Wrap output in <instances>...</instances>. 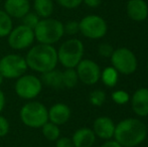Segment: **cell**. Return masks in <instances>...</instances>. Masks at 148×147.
<instances>
[{"label":"cell","mask_w":148,"mask_h":147,"mask_svg":"<svg viewBox=\"0 0 148 147\" xmlns=\"http://www.w3.org/2000/svg\"><path fill=\"white\" fill-rule=\"evenodd\" d=\"M78 74L75 69H66L62 72V86L66 88H74L78 84Z\"/></svg>","instance_id":"obj_22"},{"label":"cell","mask_w":148,"mask_h":147,"mask_svg":"<svg viewBox=\"0 0 148 147\" xmlns=\"http://www.w3.org/2000/svg\"><path fill=\"white\" fill-rule=\"evenodd\" d=\"M3 82H4V78H3V76H2V75L0 74V86H1V85L3 84Z\"/></svg>","instance_id":"obj_35"},{"label":"cell","mask_w":148,"mask_h":147,"mask_svg":"<svg viewBox=\"0 0 148 147\" xmlns=\"http://www.w3.org/2000/svg\"><path fill=\"white\" fill-rule=\"evenodd\" d=\"M71 117V109L64 103H56L49 109V121L58 126L64 125Z\"/></svg>","instance_id":"obj_14"},{"label":"cell","mask_w":148,"mask_h":147,"mask_svg":"<svg viewBox=\"0 0 148 147\" xmlns=\"http://www.w3.org/2000/svg\"><path fill=\"white\" fill-rule=\"evenodd\" d=\"M10 130V123L7 118L0 114V137H5Z\"/></svg>","instance_id":"obj_29"},{"label":"cell","mask_w":148,"mask_h":147,"mask_svg":"<svg viewBox=\"0 0 148 147\" xmlns=\"http://www.w3.org/2000/svg\"><path fill=\"white\" fill-rule=\"evenodd\" d=\"M12 28V18L4 10H0V37H7Z\"/></svg>","instance_id":"obj_21"},{"label":"cell","mask_w":148,"mask_h":147,"mask_svg":"<svg viewBox=\"0 0 148 147\" xmlns=\"http://www.w3.org/2000/svg\"><path fill=\"white\" fill-rule=\"evenodd\" d=\"M106 101V94L101 90H96L90 94V102L94 106H102Z\"/></svg>","instance_id":"obj_25"},{"label":"cell","mask_w":148,"mask_h":147,"mask_svg":"<svg viewBox=\"0 0 148 147\" xmlns=\"http://www.w3.org/2000/svg\"><path fill=\"white\" fill-rule=\"evenodd\" d=\"M58 59L66 69H75L83 59L84 44L78 38L64 41L58 49Z\"/></svg>","instance_id":"obj_5"},{"label":"cell","mask_w":148,"mask_h":147,"mask_svg":"<svg viewBox=\"0 0 148 147\" xmlns=\"http://www.w3.org/2000/svg\"><path fill=\"white\" fill-rule=\"evenodd\" d=\"M76 68L79 80L85 85H94L101 78L100 67L91 59H82Z\"/></svg>","instance_id":"obj_11"},{"label":"cell","mask_w":148,"mask_h":147,"mask_svg":"<svg viewBox=\"0 0 148 147\" xmlns=\"http://www.w3.org/2000/svg\"><path fill=\"white\" fill-rule=\"evenodd\" d=\"M25 57L18 53H8L0 59V74L4 79L16 80L27 71Z\"/></svg>","instance_id":"obj_7"},{"label":"cell","mask_w":148,"mask_h":147,"mask_svg":"<svg viewBox=\"0 0 148 147\" xmlns=\"http://www.w3.org/2000/svg\"><path fill=\"white\" fill-rule=\"evenodd\" d=\"M103 83L108 87H114L118 81V72L114 68H106L101 75Z\"/></svg>","instance_id":"obj_23"},{"label":"cell","mask_w":148,"mask_h":147,"mask_svg":"<svg viewBox=\"0 0 148 147\" xmlns=\"http://www.w3.org/2000/svg\"><path fill=\"white\" fill-rule=\"evenodd\" d=\"M79 25H80L81 34L91 39L102 38L107 34L108 29L107 23L104 18L95 14L85 16L79 22Z\"/></svg>","instance_id":"obj_8"},{"label":"cell","mask_w":148,"mask_h":147,"mask_svg":"<svg viewBox=\"0 0 148 147\" xmlns=\"http://www.w3.org/2000/svg\"><path fill=\"white\" fill-rule=\"evenodd\" d=\"M64 32L68 36H75L80 32V25L76 20H70L64 24Z\"/></svg>","instance_id":"obj_26"},{"label":"cell","mask_w":148,"mask_h":147,"mask_svg":"<svg viewBox=\"0 0 148 147\" xmlns=\"http://www.w3.org/2000/svg\"><path fill=\"white\" fill-rule=\"evenodd\" d=\"M94 133L102 139H110L114 136L115 124L109 117H99L94 122Z\"/></svg>","instance_id":"obj_15"},{"label":"cell","mask_w":148,"mask_h":147,"mask_svg":"<svg viewBox=\"0 0 148 147\" xmlns=\"http://www.w3.org/2000/svg\"><path fill=\"white\" fill-rule=\"evenodd\" d=\"M33 32L38 43L53 45L64 36V23L56 18H40Z\"/></svg>","instance_id":"obj_4"},{"label":"cell","mask_w":148,"mask_h":147,"mask_svg":"<svg viewBox=\"0 0 148 147\" xmlns=\"http://www.w3.org/2000/svg\"><path fill=\"white\" fill-rule=\"evenodd\" d=\"M40 80L42 82V85L51 87L53 89H60L64 87L62 86V72L57 69L41 74Z\"/></svg>","instance_id":"obj_18"},{"label":"cell","mask_w":148,"mask_h":147,"mask_svg":"<svg viewBox=\"0 0 148 147\" xmlns=\"http://www.w3.org/2000/svg\"><path fill=\"white\" fill-rule=\"evenodd\" d=\"M19 118L26 127L40 129L49 121V109L41 102L30 100L20 108Z\"/></svg>","instance_id":"obj_3"},{"label":"cell","mask_w":148,"mask_h":147,"mask_svg":"<svg viewBox=\"0 0 148 147\" xmlns=\"http://www.w3.org/2000/svg\"><path fill=\"white\" fill-rule=\"evenodd\" d=\"M101 147H123V146L121 144H119L117 141H107Z\"/></svg>","instance_id":"obj_34"},{"label":"cell","mask_w":148,"mask_h":147,"mask_svg":"<svg viewBox=\"0 0 148 147\" xmlns=\"http://www.w3.org/2000/svg\"><path fill=\"white\" fill-rule=\"evenodd\" d=\"M55 4L53 0H33V11L39 18L51 17L53 13Z\"/></svg>","instance_id":"obj_19"},{"label":"cell","mask_w":148,"mask_h":147,"mask_svg":"<svg viewBox=\"0 0 148 147\" xmlns=\"http://www.w3.org/2000/svg\"><path fill=\"white\" fill-rule=\"evenodd\" d=\"M147 135L146 126L138 119H126L115 127L116 141L123 147H134L140 144Z\"/></svg>","instance_id":"obj_2"},{"label":"cell","mask_w":148,"mask_h":147,"mask_svg":"<svg viewBox=\"0 0 148 147\" xmlns=\"http://www.w3.org/2000/svg\"><path fill=\"white\" fill-rule=\"evenodd\" d=\"M4 11L11 18L21 19L27 12L30 11L29 0H5Z\"/></svg>","instance_id":"obj_12"},{"label":"cell","mask_w":148,"mask_h":147,"mask_svg":"<svg viewBox=\"0 0 148 147\" xmlns=\"http://www.w3.org/2000/svg\"><path fill=\"white\" fill-rule=\"evenodd\" d=\"M112 64L117 72L124 75L134 73L137 69V59L135 55L126 47H121L113 51L111 55Z\"/></svg>","instance_id":"obj_10"},{"label":"cell","mask_w":148,"mask_h":147,"mask_svg":"<svg viewBox=\"0 0 148 147\" xmlns=\"http://www.w3.org/2000/svg\"><path fill=\"white\" fill-rule=\"evenodd\" d=\"M132 109L138 116L148 115V89L141 88L134 93L132 97Z\"/></svg>","instance_id":"obj_16"},{"label":"cell","mask_w":148,"mask_h":147,"mask_svg":"<svg viewBox=\"0 0 148 147\" xmlns=\"http://www.w3.org/2000/svg\"><path fill=\"white\" fill-rule=\"evenodd\" d=\"M6 105V97L5 94L2 90H0V114L2 113V111L4 110Z\"/></svg>","instance_id":"obj_33"},{"label":"cell","mask_w":148,"mask_h":147,"mask_svg":"<svg viewBox=\"0 0 148 147\" xmlns=\"http://www.w3.org/2000/svg\"><path fill=\"white\" fill-rule=\"evenodd\" d=\"M72 140L75 147H92L95 143L96 135L90 128H80L73 134Z\"/></svg>","instance_id":"obj_17"},{"label":"cell","mask_w":148,"mask_h":147,"mask_svg":"<svg viewBox=\"0 0 148 147\" xmlns=\"http://www.w3.org/2000/svg\"><path fill=\"white\" fill-rule=\"evenodd\" d=\"M40 129L43 137L47 140H49V141H56L60 137V127L49 121H47Z\"/></svg>","instance_id":"obj_20"},{"label":"cell","mask_w":148,"mask_h":147,"mask_svg":"<svg viewBox=\"0 0 148 147\" xmlns=\"http://www.w3.org/2000/svg\"><path fill=\"white\" fill-rule=\"evenodd\" d=\"M60 6L66 9H75L83 3V0H56Z\"/></svg>","instance_id":"obj_28"},{"label":"cell","mask_w":148,"mask_h":147,"mask_svg":"<svg viewBox=\"0 0 148 147\" xmlns=\"http://www.w3.org/2000/svg\"><path fill=\"white\" fill-rule=\"evenodd\" d=\"M147 69H148V65H147Z\"/></svg>","instance_id":"obj_36"},{"label":"cell","mask_w":148,"mask_h":147,"mask_svg":"<svg viewBox=\"0 0 148 147\" xmlns=\"http://www.w3.org/2000/svg\"><path fill=\"white\" fill-rule=\"evenodd\" d=\"M55 142H56V147H75L72 138H69V137H60Z\"/></svg>","instance_id":"obj_31"},{"label":"cell","mask_w":148,"mask_h":147,"mask_svg":"<svg viewBox=\"0 0 148 147\" xmlns=\"http://www.w3.org/2000/svg\"><path fill=\"white\" fill-rule=\"evenodd\" d=\"M35 40L33 29L19 24L13 27L7 36L8 45L14 51H23L32 46Z\"/></svg>","instance_id":"obj_9"},{"label":"cell","mask_w":148,"mask_h":147,"mask_svg":"<svg viewBox=\"0 0 148 147\" xmlns=\"http://www.w3.org/2000/svg\"><path fill=\"white\" fill-rule=\"evenodd\" d=\"M126 12L134 21H143L148 16V5L144 0H129L126 4Z\"/></svg>","instance_id":"obj_13"},{"label":"cell","mask_w":148,"mask_h":147,"mask_svg":"<svg viewBox=\"0 0 148 147\" xmlns=\"http://www.w3.org/2000/svg\"><path fill=\"white\" fill-rule=\"evenodd\" d=\"M42 82L40 78L31 74H24L18 79L14 84V92L23 100H34L39 96L42 90Z\"/></svg>","instance_id":"obj_6"},{"label":"cell","mask_w":148,"mask_h":147,"mask_svg":"<svg viewBox=\"0 0 148 147\" xmlns=\"http://www.w3.org/2000/svg\"><path fill=\"white\" fill-rule=\"evenodd\" d=\"M83 2H84L87 6H89V7L96 8V7H98V6L101 5L102 0H83Z\"/></svg>","instance_id":"obj_32"},{"label":"cell","mask_w":148,"mask_h":147,"mask_svg":"<svg viewBox=\"0 0 148 147\" xmlns=\"http://www.w3.org/2000/svg\"><path fill=\"white\" fill-rule=\"evenodd\" d=\"M98 51H99L100 55L108 57H111L114 49H113V47H112V45H110L109 43H102V44H100L99 47H98Z\"/></svg>","instance_id":"obj_30"},{"label":"cell","mask_w":148,"mask_h":147,"mask_svg":"<svg viewBox=\"0 0 148 147\" xmlns=\"http://www.w3.org/2000/svg\"><path fill=\"white\" fill-rule=\"evenodd\" d=\"M25 61L28 69L41 75L57 68L58 51L53 45L37 43L28 49Z\"/></svg>","instance_id":"obj_1"},{"label":"cell","mask_w":148,"mask_h":147,"mask_svg":"<svg viewBox=\"0 0 148 147\" xmlns=\"http://www.w3.org/2000/svg\"><path fill=\"white\" fill-rule=\"evenodd\" d=\"M39 20H40V18L34 11H29L21 18V24L27 26L31 29H34L35 26L39 22Z\"/></svg>","instance_id":"obj_24"},{"label":"cell","mask_w":148,"mask_h":147,"mask_svg":"<svg viewBox=\"0 0 148 147\" xmlns=\"http://www.w3.org/2000/svg\"><path fill=\"white\" fill-rule=\"evenodd\" d=\"M112 99H113L114 102L117 103V104L123 105L129 101V95L127 94L125 91L119 90L112 94Z\"/></svg>","instance_id":"obj_27"}]
</instances>
